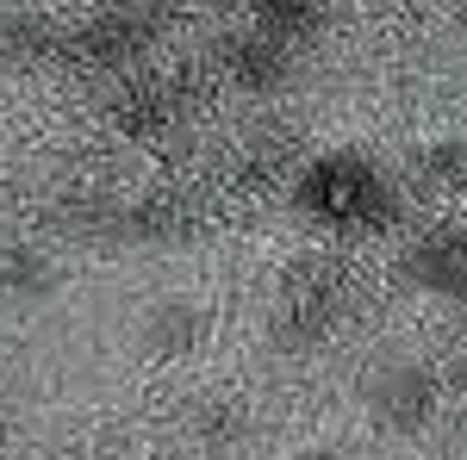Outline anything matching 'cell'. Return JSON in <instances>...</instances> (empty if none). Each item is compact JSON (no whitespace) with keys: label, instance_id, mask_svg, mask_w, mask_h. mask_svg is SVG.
Here are the masks:
<instances>
[{"label":"cell","instance_id":"10","mask_svg":"<svg viewBox=\"0 0 467 460\" xmlns=\"http://www.w3.org/2000/svg\"><path fill=\"white\" fill-rule=\"evenodd\" d=\"M0 281L13 286L19 299H32V292H44V286H50V268L37 261V249H19V255H6V261H0Z\"/></svg>","mask_w":467,"mask_h":460},{"label":"cell","instance_id":"5","mask_svg":"<svg viewBox=\"0 0 467 460\" xmlns=\"http://www.w3.org/2000/svg\"><path fill=\"white\" fill-rule=\"evenodd\" d=\"M218 56V75L231 81V87H244V94H268V87H281L287 81V44L268 32H244V37H224V44H213Z\"/></svg>","mask_w":467,"mask_h":460},{"label":"cell","instance_id":"13","mask_svg":"<svg viewBox=\"0 0 467 460\" xmlns=\"http://www.w3.org/2000/svg\"><path fill=\"white\" fill-rule=\"evenodd\" d=\"M299 460H343V455H330V448H306Z\"/></svg>","mask_w":467,"mask_h":460},{"label":"cell","instance_id":"6","mask_svg":"<svg viewBox=\"0 0 467 460\" xmlns=\"http://www.w3.org/2000/svg\"><path fill=\"white\" fill-rule=\"evenodd\" d=\"M112 125H119L125 138H138V143H162L181 125V94L169 81H131V87H119V100H112Z\"/></svg>","mask_w":467,"mask_h":460},{"label":"cell","instance_id":"1","mask_svg":"<svg viewBox=\"0 0 467 460\" xmlns=\"http://www.w3.org/2000/svg\"><path fill=\"white\" fill-rule=\"evenodd\" d=\"M293 206L337 237H361V230H387L399 218V193L380 175V162H368L361 149H330L299 169Z\"/></svg>","mask_w":467,"mask_h":460},{"label":"cell","instance_id":"8","mask_svg":"<svg viewBox=\"0 0 467 460\" xmlns=\"http://www.w3.org/2000/svg\"><path fill=\"white\" fill-rule=\"evenodd\" d=\"M250 19H255V32L293 44L324 19V0H250Z\"/></svg>","mask_w":467,"mask_h":460},{"label":"cell","instance_id":"11","mask_svg":"<svg viewBox=\"0 0 467 460\" xmlns=\"http://www.w3.org/2000/svg\"><path fill=\"white\" fill-rule=\"evenodd\" d=\"M431 169L449 180V187H467V149H462V143H436V149H431Z\"/></svg>","mask_w":467,"mask_h":460},{"label":"cell","instance_id":"9","mask_svg":"<svg viewBox=\"0 0 467 460\" xmlns=\"http://www.w3.org/2000/svg\"><path fill=\"white\" fill-rule=\"evenodd\" d=\"M193 336H200V312H193V305H169V312L150 318V342H156V354H187Z\"/></svg>","mask_w":467,"mask_h":460},{"label":"cell","instance_id":"3","mask_svg":"<svg viewBox=\"0 0 467 460\" xmlns=\"http://www.w3.org/2000/svg\"><path fill=\"white\" fill-rule=\"evenodd\" d=\"M436 404H442V380L431 367H418V361H393V367H380L368 380V411L393 435H418L436 417Z\"/></svg>","mask_w":467,"mask_h":460},{"label":"cell","instance_id":"4","mask_svg":"<svg viewBox=\"0 0 467 460\" xmlns=\"http://www.w3.org/2000/svg\"><path fill=\"white\" fill-rule=\"evenodd\" d=\"M405 281L431 299L467 305V224H436L405 249Z\"/></svg>","mask_w":467,"mask_h":460},{"label":"cell","instance_id":"2","mask_svg":"<svg viewBox=\"0 0 467 460\" xmlns=\"http://www.w3.org/2000/svg\"><path fill=\"white\" fill-rule=\"evenodd\" d=\"M337 312H343V268L330 255L293 261L287 281H281V305H275L281 336H287L293 349H306V342H318L324 330L337 323Z\"/></svg>","mask_w":467,"mask_h":460},{"label":"cell","instance_id":"7","mask_svg":"<svg viewBox=\"0 0 467 460\" xmlns=\"http://www.w3.org/2000/svg\"><path fill=\"white\" fill-rule=\"evenodd\" d=\"M144 44H150V19H138V13H107L100 26L81 32V50H88L94 63H125V56H138Z\"/></svg>","mask_w":467,"mask_h":460},{"label":"cell","instance_id":"12","mask_svg":"<svg viewBox=\"0 0 467 460\" xmlns=\"http://www.w3.org/2000/svg\"><path fill=\"white\" fill-rule=\"evenodd\" d=\"M442 398H455V404L467 411V367H455V373H449V386H442Z\"/></svg>","mask_w":467,"mask_h":460}]
</instances>
